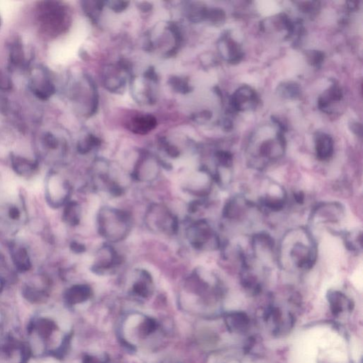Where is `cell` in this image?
Masks as SVG:
<instances>
[{"instance_id": "cell-1", "label": "cell", "mask_w": 363, "mask_h": 363, "mask_svg": "<svg viewBox=\"0 0 363 363\" xmlns=\"http://www.w3.org/2000/svg\"><path fill=\"white\" fill-rule=\"evenodd\" d=\"M317 246L314 239L306 228L291 230L283 237L279 258L281 264L290 265L297 270H311L317 260Z\"/></svg>"}, {"instance_id": "cell-2", "label": "cell", "mask_w": 363, "mask_h": 363, "mask_svg": "<svg viewBox=\"0 0 363 363\" xmlns=\"http://www.w3.org/2000/svg\"><path fill=\"white\" fill-rule=\"evenodd\" d=\"M286 141L283 131L279 129L272 137L255 138L249 143L247 150V161L250 167L257 171H263L285 153Z\"/></svg>"}, {"instance_id": "cell-3", "label": "cell", "mask_w": 363, "mask_h": 363, "mask_svg": "<svg viewBox=\"0 0 363 363\" xmlns=\"http://www.w3.org/2000/svg\"><path fill=\"white\" fill-rule=\"evenodd\" d=\"M132 215L121 209L103 207L97 213V231L108 244L125 240L132 231Z\"/></svg>"}, {"instance_id": "cell-4", "label": "cell", "mask_w": 363, "mask_h": 363, "mask_svg": "<svg viewBox=\"0 0 363 363\" xmlns=\"http://www.w3.org/2000/svg\"><path fill=\"white\" fill-rule=\"evenodd\" d=\"M186 238L193 249L199 251H214L220 249L219 235L206 219L193 221L187 226Z\"/></svg>"}, {"instance_id": "cell-5", "label": "cell", "mask_w": 363, "mask_h": 363, "mask_svg": "<svg viewBox=\"0 0 363 363\" xmlns=\"http://www.w3.org/2000/svg\"><path fill=\"white\" fill-rule=\"evenodd\" d=\"M146 227L157 234L173 235L178 233V217L168 207L161 204H152L145 214Z\"/></svg>"}, {"instance_id": "cell-6", "label": "cell", "mask_w": 363, "mask_h": 363, "mask_svg": "<svg viewBox=\"0 0 363 363\" xmlns=\"http://www.w3.org/2000/svg\"><path fill=\"white\" fill-rule=\"evenodd\" d=\"M214 182L210 170L206 167H201L196 173L185 179L183 189L189 194L203 199L210 194Z\"/></svg>"}, {"instance_id": "cell-7", "label": "cell", "mask_w": 363, "mask_h": 363, "mask_svg": "<svg viewBox=\"0 0 363 363\" xmlns=\"http://www.w3.org/2000/svg\"><path fill=\"white\" fill-rule=\"evenodd\" d=\"M122 263L121 256L110 244H104L97 250L91 270L97 274H104L114 270Z\"/></svg>"}, {"instance_id": "cell-8", "label": "cell", "mask_w": 363, "mask_h": 363, "mask_svg": "<svg viewBox=\"0 0 363 363\" xmlns=\"http://www.w3.org/2000/svg\"><path fill=\"white\" fill-rule=\"evenodd\" d=\"M345 216V208L341 203H324L317 205L311 212V222L315 224L338 223Z\"/></svg>"}, {"instance_id": "cell-9", "label": "cell", "mask_w": 363, "mask_h": 363, "mask_svg": "<svg viewBox=\"0 0 363 363\" xmlns=\"http://www.w3.org/2000/svg\"><path fill=\"white\" fill-rule=\"evenodd\" d=\"M259 102V97L256 90L249 86H243L232 95L230 98V107L235 112L254 110Z\"/></svg>"}, {"instance_id": "cell-10", "label": "cell", "mask_w": 363, "mask_h": 363, "mask_svg": "<svg viewBox=\"0 0 363 363\" xmlns=\"http://www.w3.org/2000/svg\"><path fill=\"white\" fill-rule=\"evenodd\" d=\"M160 163L159 161L144 157L136 165L132 172V178L139 182L155 181L160 173Z\"/></svg>"}, {"instance_id": "cell-11", "label": "cell", "mask_w": 363, "mask_h": 363, "mask_svg": "<svg viewBox=\"0 0 363 363\" xmlns=\"http://www.w3.org/2000/svg\"><path fill=\"white\" fill-rule=\"evenodd\" d=\"M219 50L225 61L231 64L240 63L244 58V51L240 44L228 32L224 33L219 41Z\"/></svg>"}, {"instance_id": "cell-12", "label": "cell", "mask_w": 363, "mask_h": 363, "mask_svg": "<svg viewBox=\"0 0 363 363\" xmlns=\"http://www.w3.org/2000/svg\"><path fill=\"white\" fill-rule=\"evenodd\" d=\"M253 207H256L251 200L244 196H235L226 204L223 216L228 220H239L245 217L248 212Z\"/></svg>"}, {"instance_id": "cell-13", "label": "cell", "mask_w": 363, "mask_h": 363, "mask_svg": "<svg viewBox=\"0 0 363 363\" xmlns=\"http://www.w3.org/2000/svg\"><path fill=\"white\" fill-rule=\"evenodd\" d=\"M343 93L341 87L334 83L319 97L318 107L320 111L327 114H332V107L343 100Z\"/></svg>"}, {"instance_id": "cell-14", "label": "cell", "mask_w": 363, "mask_h": 363, "mask_svg": "<svg viewBox=\"0 0 363 363\" xmlns=\"http://www.w3.org/2000/svg\"><path fill=\"white\" fill-rule=\"evenodd\" d=\"M315 151L318 160H330L334 153V142L332 137L326 133H316L315 136Z\"/></svg>"}, {"instance_id": "cell-15", "label": "cell", "mask_w": 363, "mask_h": 363, "mask_svg": "<svg viewBox=\"0 0 363 363\" xmlns=\"http://www.w3.org/2000/svg\"><path fill=\"white\" fill-rule=\"evenodd\" d=\"M157 120L151 115H142L133 118L129 129L137 134H148L156 127Z\"/></svg>"}, {"instance_id": "cell-16", "label": "cell", "mask_w": 363, "mask_h": 363, "mask_svg": "<svg viewBox=\"0 0 363 363\" xmlns=\"http://www.w3.org/2000/svg\"><path fill=\"white\" fill-rule=\"evenodd\" d=\"M345 248L350 252L358 253L362 252V235L361 230L345 231L341 233Z\"/></svg>"}, {"instance_id": "cell-17", "label": "cell", "mask_w": 363, "mask_h": 363, "mask_svg": "<svg viewBox=\"0 0 363 363\" xmlns=\"http://www.w3.org/2000/svg\"><path fill=\"white\" fill-rule=\"evenodd\" d=\"M64 206L63 221L70 226H77L80 223L82 215V210L79 204L75 201H69Z\"/></svg>"}, {"instance_id": "cell-18", "label": "cell", "mask_w": 363, "mask_h": 363, "mask_svg": "<svg viewBox=\"0 0 363 363\" xmlns=\"http://www.w3.org/2000/svg\"><path fill=\"white\" fill-rule=\"evenodd\" d=\"M12 166L17 174L24 177L32 174L37 168V164L34 161L21 156L12 157Z\"/></svg>"}, {"instance_id": "cell-19", "label": "cell", "mask_w": 363, "mask_h": 363, "mask_svg": "<svg viewBox=\"0 0 363 363\" xmlns=\"http://www.w3.org/2000/svg\"><path fill=\"white\" fill-rule=\"evenodd\" d=\"M31 86L33 93L41 100H47L55 93L54 85L48 79L33 80Z\"/></svg>"}, {"instance_id": "cell-20", "label": "cell", "mask_w": 363, "mask_h": 363, "mask_svg": "<svg viewBox=\"0 0 363 363\" xmlns=\"http://www.w3.org/2000/svg\"><path fill=\"white\" fill-rule=\"evenodd\" d=\"M14 263L17 270L26 272L31 268V262L29 253L25 248H19L13 254Z\"/></svg>"}, {"instance_id": "cell-21", "label": "cell", "mask_w": 363, "mask_h": 363, "mask_svg": "<svg viewBox=\"0 0 363 363\" xmlns=\"http://www.w3.org/2000/svg\"><path fill=\"white\" fill-rule=\"evenodd\" d=\"M277 92L281 97L285 99L295 100L300 96L301 88L295 82H285L278 86Z\"/></svg>"}, {"instance_id": "cell-22", "label": "cell", "mask_w": 363, "mask_h": 363, "mask_svg": "<svg viewBox=\"0 0 363 363\" xmlns=\"http://www.w3.org/2000/svg\"><path fill=\"white\" fill-rule=\"evenodd\" d=\"M328 298L334 312H341L345 305L351 306V302L346 296L338 291L329 292Z\"/></svg>"}, {"instance_id": "cell-23", "label": "cell", "mask_w": 363, "mask_h": 363, "mask_svg": "<svg viewBox=\"0 0 363 363\" xmlns=\"http://www.w3.org/2000/svg\"><path fill=\"white\" fill-rule=\"evenodd\" d=\"M296 4L297 5L299 11L305 15L311 16V17L316 15L319 12L320 8L319 2H298V3H296Z\"/></svg>"}, {"instance_id": "cell-24", "label": "cell", "mask_w": 363, "mask_h": 363, "mask_svg": "<svg viewBox=\"0 0 363 363\" xmlns=\"http://www.w3.org/2000/svg\"><path fill=\"white\" fill-rule=\"evenodd\" d=\"M100 145V141L98 138L95 137V136L90 135L86 139L78 143L77 150L79 153L86 154L89 153L93 148L99 146Z\"/></svg>"}, {"instance_id": "cell-25", "label": "cell", "mask_w": 363, "mask_h": 363, "mask_svg": "<svg viewBox=\"0 0 363 363\" xmlns=\"http://www.w3.org/2000/svg\"><path fill=\"white\" fill-rule=\"evenodd\" d=\"M225 19H226V14L221 9L212 8L208 9L207 10L206 20H208L214 25L223 24Z\"/></svg>"}, {"instance_id": "cell-26", "label": "cell", "mask_w": 363, "mask_h": 363, "mask_svg": "<svg viewBox=\"0 0 363 363\" xmlns=\"http://www.w3.org/2000/svg\"><path fill=\"white\" fill-rule=\"evenodd\" d=\"M306 56L308 63L316 68H320L325 59V55L320 51H309Z\"/></svg>"}, {"instance_id": "cell-27", "label": "cell", "mask_w": 363, "mask_h": 363, "mask_svg": "<svg viewBox=\"0 0 363 363\" xmlns=\"http://www.w3.org/2000/svg\"><path fill=\"white\" fill-rule=\"evenodd\" d=\"M170 83L173 86V89L183 94L189 93L190 92V87H189L188 83L184 79L180 78V77H174L171 79Z\"/></svg>"}, {"instance_id": "cell-28", "label": "cell", "mask_w": 363, "mask_h": 363, "mask_svg": "<svg viewBox=\"0 0 363 363\" xmlns=\"http://www.w3.org/2000/svg\"><path fill=\"white\" fill-rule=\"evenodd\" d=\"M11 59L15 64H19L23 60V50L22 45L20 44L15 43L12 47Z\"/></svg>"}, {"instance_id": "cell-29", "label": "cell", "mask_w": 363, "mask_h": 363, "mask_svg": "<svg viewBox=\"0 0 363 363\" xmlns=\"http://www.w3.org/2000/svg\"><path fill=\"white\" fill-rule=\"evenodd\" d=\"M12 81L10 76L0 70V90L10 91L12 89Z\"/></svg>"}, {"instance_id": "cell-30", "label": "cell", "mask_w": 363, "mask_h": 363, "mask_svg": "<svg viewBox=\"0 0 363 363\" xmlns=\"http://www.w3.org/2000/svg\"><path fill=\"white\" fill-rule=\"evenodd\" d=\"M109 8L115 12H121L126 10L129 4V2L111 1L109 2Z\"/></svg>"}, {"instance_id": "cell-31", "label": "cell", "mask_w": 363, "mask_h": 363, "mask_svg": "<svg viewBox=\"0 0 363 363\" xmlns=\"http://www.w3.org/2000/svg\"><path fill=\"white\" fill-rule=\"evenodd\" d=\"M46 146L50 149H56L58 146V141L55 136L51 134H46L44 137Z\"/></svg>"}, {"instance_id": "cell-32", "label": "cell", "mask_w": 363, "mask_h": 363, "mask_svg": "<svg viewBox=\"0 0 363 363\" xmlns=\"http://www.w3.org/2000/svg\"><path fill=\"white\" fill-rule=\"evenodd\" d=\"M9 217L12 220H19L21 218V212L19 210L18 207L13 206L11 207L8 212Z\"/></svg>"}, {"instance_id": "cell-33", "label": "cell", "mask_w": 363, "mask_h": 363, "mask_svg": "<svg viewBox=\"0 0 363 363\" xmlns=\"http://www.w3.org/2000/svg\"><path fill=\"white\" fill-rule=\"evenodd\" d=\"M350 129L352 133L355 134L356 136L361 137L362 136V125L360 124L357 123V122H352L350 125Z\"/></svg>"}, {"instance_id": "cell-34", "label": "cell", "mask_w": 363, "mask_h": 363, "mask_svg": "<svg viewBox=\"0 0 363 363\" xmlns=\"http://www.w3.org/2000/svg\"><path fill=\"white\" fill-rule=\"evenodd\" d=\"M58 322L60 327H61L62 329H63V330H68L69 328H70L69 320L64 315H62V316L58 318Z\"/></svg>"}, {"instance_id": "cell-35", "label": "cell", "mask_w": 363, "mask_h": 363, "mask_svg": "<svg viewBox=\"0 0 363 363\" xmlns=\"http://www.w3.org/2000/svg\"><path fill=\"white\" fill-rule=\"evenodd\" d=\"M70 249L76 253H81L86 251V247L78 242H72L70 245Z\"/></svg>"}, {"instance_id": "cell-36", "label": "cell", "mask_w": 363, "mask_h": 363, "mask_svg": "<svg viewBox=\"0 0 363 363\" xmlns=\"http://www.w3.org/2000/svg\"><path fill=\"white\" fill-rule=\"evenodd\" d=\"M145 76L147 78L151 79V80L156 81L157 79L156 73L153 68L148 69L145 74Z\"/></svg>"}, {"instance_id": "cell-37", "label": "cell", "mask_w": 363, "mask_h": 363, "mask_svg": "<svg viewBox=\"0 0 363 363\" xmlns=\"http://www.w3.org/2000/svg\"><path fill=\"white\" fill-rule=\"evenodd\" d=\"M140 8L143 12L149 11L150 9L152 8V5H150L149 3H143L142 4L140 5Z\"/></svg>"}, {"instance_id": "cell-38", "label": "cell", "mask_w": 363, "mask_h": 363, "mask_svg": "<svg viewBox=\"0 0 363 363\" xmlns=\"http://www.w3.org/2000/svg\"><path fill=\"white\" fill-rule=\"evenodd\" d=\"M44 363H57L56 360H54V359H47V361H45Z\"/></svg>"}, {"instance_id": "cell-39", "label": "cell", "mask_w": 363, "mask_h": 363, "mask_svg": "<svg viewBox=\"0 0 363 363\" xmlns=\"http://www.w3.org/2000/svg\"><path fill=\"white\" fill-rule=\"evenodd\" d=\"M3 278L0 277V288H2V286H3Z\"/></svg>"}, {"instance_id": "cell-40", "label": "cell", "mask_w": 363, "mask_h": 363, "mask_svg": "<svg viewBox=\"0 0 363 363\" xmlns=\"http://www.w3.org/2000/svg\"><path fill=\"white\" fill-rule=\"evenodd\" d=\"M2 180H3V178H2V175L0 174V186L2 185Z\"/></svg>"}, {"instance_id": "cell-41", "label": "cell", "mask_w": 363, "mask_h": 363, "mask_svg": "<svg viewBox=\"0 0 363 363\" xmlns=\"http://www.w3.org/2000/svg\"><path fill=\"white\" fill-rule=\"evenodd\" d=\"M29 363H36V362L35 360H31Z\"/></svg>"}, {"instance_id": "cell-42", "label": "cell", "mask_w": 363, "mask_h": 363, "mask_svg": "<svg viewBox=\"0 0 363 363\" xmlns=\"http://www.w3.org/2000/svg\"><path fill=\"white\" fill-rule=\"evenodd\" d=\"M0 319H1V316H0Z\"/></svg>"}]
</instances>
